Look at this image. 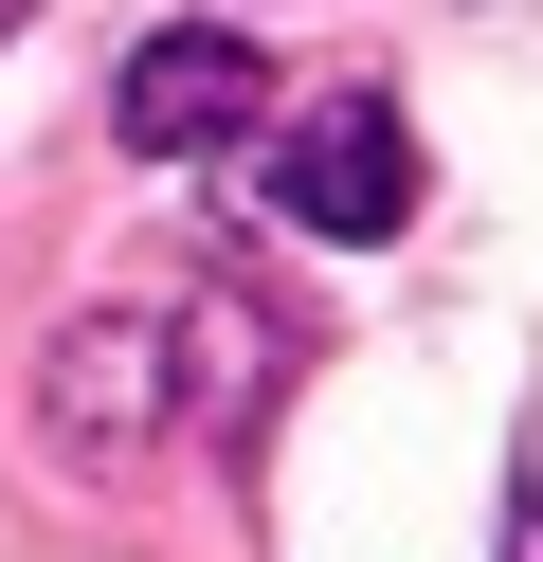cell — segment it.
I'll return each mask as SVG.
<instances>
[{
	"label": "cell",
	"instance_id": "2",
	"mask_svg": "<svg viewBox=\"0 0 543 562\" xmlns=\"http://www.w3.org/2000/svg\"><path fill=\"white\" fill-rule=\"evenodd\" d=\"M272 218H308V236H398L417 218V127H398V91H308V110H290Z\"/></svg>",
	"mask_w": 543,
	"mask_h": 562
},
{
	"label": "cell",
	"instance_id": "5",
	"mask_svg": "<svg viewBox=\"0 0 543 562\" xmlns=\"http://www.w3.org/2000/svg\"><path fill=\"white\" fill-rule=\"evenodd\" d=\"M19 19H36V0H0V37H19Z\"/></svg>",
	"mask_w": 543,
	"mask_h": 562
},
{
	"label": "cell",
	"instance_id": "4",
	"mask_svg": "<svg viewBox=\"0 0 543 562\" xmlns=\"http://www.w3.org/2000/svg\"><path fill=\"white\" fill-rule=\"evenodd\" d=\"M507 562H543V526H507Z\"/></svg>",
	"mask_w": 543,
	"mask_h": 562
},
{
	"label": "cell",
	"instance_id": "3",
	"mask_svg": "<svg viewBox=\"0 0 543 562\" xmlns=\"http://www.w3.org/2000/svg\"><path fill=\"white\" fill-rule=\"evenodd\" d=\"M109 127H127L145 164H200L253 127V37H217V19H163V37L127 55V91H109Z\"/></svg>",
	"mask_w": 543,
	"mask_h": 562
},
{
	"label": "cell",
	"instance_id": "1",
	"mask_svg": "<svg viewBox=\"0 0 543 562\" xmlns=\"http://www.w3.org/2000/svg\"><path fill=\"white\" fill-rule=\"evenodd\" d=\"M217 363H236V327H217L200 291H127V308H91V327L55 345V381H36V400H55L72 453H145Z\"/></svg>",
	"mask_w": 543,
	"mask_h": 562
}]
</instances>
